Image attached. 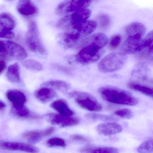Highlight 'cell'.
Returning a JSON list of instances; mask_svg holds the SVG:
<instances>
[{
  "mask_svg": "<svg viewBox=\"0 0 153 153\" xmlns=\"http://www.w3.org/2000/svg\"><path fill=\"white\" fill-rule=\"evenodd\" d=\"M97 27V23L95 21L86 20L61 35L60 42L66 48H71L75 46L81 39L93 33Z\"/></svg>",
  "mask_w": 153,
  "mask_h": 153,
  "instance_id": "cell-1",
  "label": "cell"
},
{
  "mask_svg": "<svg viewBox=\"0 0 153 153\" xmlns=\"http://www.w3.org/2000/svg\"><path fill=\"white\" fill-rule=\"evenodd\" d=\"M82 50L76 55L77 61L82 65L91 64L98 60L103 53L104 46L102 45L85 39L80 44Z\"/></svg>",
  "mask_w": 153,
  "mask_h": 153,
  "instance_id": "cell-2",
  "label": "cell"
},
{
  "mask_svg": "<svg viewBox=\"0 0 153 153\" xmlns=\"http://www.w3.org/2000/svg\"><path fill=\"white\" fill-rule=\"evenodd\" d=\"M99 94L106 102L112 103L127 105H135L138 103L137 98L130 93L120 88L105 87L100 88Z\"/></svg>",
  "mask_w": 153,
  "mask_h": 153,
  "instance_id": "cell-3",
  "label": "cell"
},
{
  "mask_svg": "<svg viewBox=\"0 0 153 153\" xmlns=\"http://www.w3.org/2000/svg\"><path fill=\"white\" fill-rule=\"evenodd\" d=\"M25 42L27 46L31 51L42 55H47V50L42 42L38 26L33 21L30 22L28 25Z\"/></svg>",
  "mask_w": 153,
  "mask_h": 153,
  "instance_id": "cell-4",
  "label": "cell"
},
{
  "mask_svg": "<svg viewBox=\"0 0 153 153\" xmlns=\"http://www.w3.org/2000/svg\"><path fill=\"white\" fill-rule=\"evenodd\" d=\"M127 57L123 53H110L98 63L99 70L103 73H110L121 68L125 64Z\"/></svg>",
  "mask_w": 153,
  "mask_h": 153,
  "instance_id": "cell-5",
  "label": "cell"
},
{
  "mask_svg": "<svg viewBox=\"0 0 153 153\" xmlns=\"http://www.w3.org/2000/svg\"><path fill=\"white\" fill-rule=\"evenodd\" d=\"M91 14V10L88 9H85L75 11L60 19L57 22L56 26L59 29L69 30L87 20Z\"/></svg>",
  "mask_w": 153,
  "mask_h": 153,
  "instance_id": "cell-6",
  "label": "cell"
},
{
  "mask_svg": "<svg viewBox=\"0 0 153 153\" xmlns=\"http://www.w3.org/2000/svg\"><path fill=\"white\" fill-rule=\"evenodd\" d=\"M92 0H65L60 3L55 12L59 16H62L81 10L90 6Z\"/></svg>",
  "mask_w": 153,
  "mask_h": 153,
  "instance_id": "cell-7",
  "label": "cell"
},
{
  "mask_svg": "<svg viewBox=\"0 0 153 153\" xmlns=\"http://www.w3.org/2000/svg\"><path fill=\"white\" fill-rule=\"evenodd\" d=\"M71 95L76 97V102L83 109L90 111H99L102 109V105L93 96L88 94L73 92Z\"/></svg>",
  "mask_w": 153,
  "mask_h": 153,
  "instance_id": "cell-8",
  "label": "cell"
},
{
  "mask_svg": "<svg viewBox=\"0 0 153 153\" xmlns=\"http://www.w3.org/2000/svg\"><path fill=\"white\" fill-rule=\"evenodd\" d=\"M142 37L139 35L128 36L121 47L123 53L131 54L141 51L143 48Z\"/></svg>",
  "mask_w": 153,
  "mask_h": 153,
  "instance_id": "cell-9",
  "label": "cell"
},
{
  "mask_svg": "<svg viewBox=\"0 0 153 153\" xmlns=\"http://www.w3.org/2000/svg\"><path fill=\"white\" fill-rule=\"evenodd\" d=\"M3 42L7 57L21 60L25 59L27 57V53L25 50L18 44L9 41Z\"/></svg>",
  "mask_w": 153,
  "mask_h": 153,
  "instance_id": "cell-10",
  "label": "cell"
},
{
  "mask_svg": "<svg viewBox=\"0 0 153 153\" xmlns=\"http://www.w3.org/2000/svg\"><path fill=\"white\" fill-rule=\"evenodd\" d=\"M54 131L55 128L53 127H49L44 129L29 131L24 132L22 137L30 143L36 144L43 138L52 134Z\"/></svg>",
  "mask_w": 153,
  "mask_h": 153,
  "instance_id": "cell-11",
  "label": "cell"
},
{
  "mask_svg": "<svg viewBox=\"0 0 153 153\" xmlns=\"http://www.w3.org/2000/svg\"><path fill=\"white\" fill-rule=\"evenodd\" d=\"M0 148L11 151H20L28 153H37L39 149L32 145L17 142L4 141L0 143Z\"/></svg>",
  "mask_w": 153,
  "mask_h": 153,
  "instance_id": "cell-12",
  "label": "cell"
},
{
  "mask_svg": "<svg viewBox=\"0 0 153 153\" xmlns=\"http://www.w3.org/2000/svg\"><path fill=\"white\" fill-rule=\"evenodd\" d=\"M48 120L52 124L61 127L75 126L79 123V120L77 118L61 114H50Z\"/></svg>",
  "mask_w": 153,
  "mask_h": 153,
  "instance_id": "cell-13",
  "label": "cell"
},
{
  "mask_svg": "<svg viewBox=\"0 0 153 153\" xmlns=\"http://www.w3.org/2000/svg\"><path fill=\"white\" fill-rule=\"evenodd\" d=\"M17 10L20 15L25 16H34L38 12V8L31 0H19Z\"/></svg>",
  "mask_w": 153,
  "mask_h": 153,
  "instance_id": "cell-14",
  "label": "cell"
},
{
  "mask_svg": "<svg viewBox=\"0 0 153 153\" xmlns=\"http://www.w3.org/2000/svg\"><path fill=\"white\" fill-rule=\"evenodd\" d=\"M96 129L97 132L101 135L111 136L121 132L123 127L116 123H105L98 125Z\"/></svg>",
  "mask_w": 153,
  "mask_h": 153,
  "instance_id": "cell-15",
  "label": "cell"
},
{
  "mask_svg": "<svg viewBox=\"0 0 153 153\" xmlns=\"http://www.w3.org/2000/svg\"><path fill=\"white\" fill-rule=\"evenodd\" d=\"M8 100L11 102L13 106L25 105L27 101L25 95L22 91L17 89H10L6 93Z\"/></svg>",
  "mask_w": 153,
  "mask_h": 153,
  "instance_id": "cell-16",
  "label": "cell"
},
{
  "mask_svg": "<svg viewBox=\"0 0 153 153\" xmlns=\"http://www.w3.org/2000/svg\"><path fill=\"white\" fill-rule=\"evenodd\" d=\"M35 96L41 102L46 103L54 99L57 94L52 88L45 86L36 90L35 92Z\"/></svg>",
  "mask_w": 153,
  "mask_h": 153,
  "instance_id": "cell-17",
  "label": "cell"
},
{
  "mask_svg": "<svg viewBox=\"0 0 153 153\" xmlns=\"http://www.w3.org/2000/svg\"><path fill=\"white\" fill-rule=\"evenodd\" d=\"M16 21L10 14L7 13L0 14V30L11 31L16 27Z\"/></svg>",
  "mask_w": 153,
  "mask_h": 153,
  "instance_id": "cell-18",
  "label": "cell"
},
{
  "mask_svg": "<svg viewBox=\"0 0 153 153\" xmlns=\"http://www.w3.org/2000/svg\"><path fill=\"white\" fill-rule=\"evenodd\" d=\"M51 106L60 114L62 115L71 116L74 114V112L69 108L67 103L62 99L54 101L51 104Z\"/></svg>",
  "mask_w": 153,
  "mask_h": 153,
  "instance_id": "cell-19",
  "label": "cell"
},
{
  "mask_svg": "<svg viewBox=\"0 0 153 153\" xmlns=\"http://www.w3.org/2000/svg\"><path fill=\"white\" fill-rule=\"evenodd\" d=\"M6 76L8 80L13 84H18L20 82V68L17 63L9 66Z\"/></svg>",
  "mask_w": 153,
  "mask_h": 153,
  "instance_id": "cell-20",
  "label": "cell"
},
{
  "mask_svg": "<svg viewBox=\"0 0 153 153\" xmlns=\"http://www.w3.org/2000/svg\"><path fill=\"white\" fill-rule=\"evenodd\" d=\"M145 26L139 22H134L128 25L125 28V33L128 36L139 35L143 36L146 33Z\"/></svg>",
  "mask_w": 153,
  "mask_h": 153,
  "instance_id": "cell-21",
  "label": "cell"
},
{
  "mask_svg": "<svg viewBox=\"0 0 153 153\" xmlns=\"http://www.w3.org/2000/svg\"><path fill=\"white\" fill-rule=\"evenodd\" d=\"M148 67L145 64H140L133 71V77L140 81H147L148 79Z\"/></svg>",
  "mask_w": 153,
  "mask_h": 153,
  "instance_id": "cell-22",
  "label": "cell"
},
{
  "mask_svg": "<svg viewBox=\"0 0 153 153\" xmlns=\"http://www.w3.org/2000/svg\"><path fill=\"white\" fill-rule=\"evenodd\" d=\"M44 85L51 88H54L62 92H66L70 88V86L68 83L59 80H53L45 82Z\"/></svg>",
  "mask_w": 153,
  "mask_h": 153,
  "instance_id": "cell-23",
  "label": "cell"
},
{
  "mask_svg": "<svg viewBox=\"0 0 153 153\" xmlns=\"http://www.w3.org/2000/svg\"><path fill=\"white\" fill-rule=\"evenodd\" d=\"M82 152L85 153H116L119 152V150L115 148L111 147H86L82 149Z\"/></svg>",
  "mask_w": 153,
  "mask_h": 153,
  "instance_id": "cell-24",
  "label": "cell"
},
{
  "mask_svg": "<svg viewBox=\"0 0 153 153\" xmlns=\"http://www.w3.org/2000/svg\"><path fill=\"white\" fill-rule=\"evenodd\" d=\"M128 86L132 90L140 92L148 96L153 97V89L149 87L133 82L129 83Z\"/></svg>",
  "mask_w": 153,
  "mask_h": 153,
  "instance_id": "cell-25",
  "label": "cell"
},
{
  "mask_svg": "<svg viewBox=\"0 0 153 153\" xmlns=\"http://www.w3.org/2000/svg\"><path fill=\"white\" fill-rule=\"evenodd\" d=\"M13 114L19 118H28L31 116V113L29 109L25 105L21 106H13L11 110Z\"/></svg>",
  "mask_w": 153,
  "mask_h": 153,
  "instance_id": "cell-26",
  "label": "cell"
},
{
  "mask_svg": "<svg viewBox=\"0 0 153 153\" xmlns=\"http://www.w3.org/2000/svg\"><path fill=\"white\" fill-rule=\"evenodd\" d=\"M24 67L27 69L34 71H41L43 69V65L39 62L35 60L29 59L23 62Z\"/></svg>",
  "mask_w": 153,
  "mask_h": 153,
  "instance_id": "cell-27",
  "label": "cell"
},
{
  "mask_svg": "<svg viewBox=\"0 0 153 153\" xmlns=\"http://www.w3.org/2000/svg\"><path fill=\"white\" fill-rule=\"evenodd\" d=\"M97 19L100 28L102 30H106L110 27L111 20L110 17L108 15L101 14L97 17Z\"/></svg>",
  "mask_w": 153,
  "mask_h": 153,
  "instance_id": "cell-28",
  "label": "cell"
},
{
  "mask_svg": "<svg viewBox=\"0 0 153 153\" xmlns=\"http://www.w3.org/2000/svg\"><path fill=\"white\" fill-rule=\"evenodd\" d=\"M137 150L139 153H152L153 152V139H149L142 143L139 146Z\"/></svg>",
  "mask_w": 153,
  "mask_h": 153,
  "instance_id": "cell-29",
  "label": "cell"
},
{
  "mask_svg": "<svg viewBox=\"0 0 153 153\" xmlns=\"http://www.w3.org/2000/svg\"><path fill=\"white\" fill-rule=\"evenodd\" d=\"M47 144L50 147H65L66 146L65 140L59 137H53L47 141Z\"/></svg>",
  "mask_w": 153,
  "mask_h": 153,
  "instance_id": "cell-30",
  "label": "cell"
},
{
  "mask_svg": "<svg viewBox=\"0 0 153 153\" xmlns=\"http://www.w3.org/2000/svg\"><path fill=\"white\" fill-rule=\"evenodd\" d=\"M89 119L94 120L98 121H113L116 120V119L111 116L104 114H89L86 115Z\"/></svg>",
  "mask_w": 153,
  "mask_h": 153,
  "instance_id": "cell-31",
  "label": "cell"
},
{
  "mask_svg": "<svg viewBox=\"0 0 153 153\" xmlns=\"http://www.w3.org/2000/svg\"><path fill=\"white\" fill-rule=\"evenodd\" d=\"M115 115L125 119H130L133 116L132 111L129 109H122L117 110L114 112Z\"/></svg>",
  "mask_w": 153,
  "mask_h": 153,
  "instance_id": "cell-32",
  "label": "cell"
},
{
  "mask_svg": "<svg viewBox=\"0 0 153 153\" xmlns=\"http://www.w3.org/2000/svg\"><path fill=\"white\" fill-rule=\"evenodd\" d=\"M121 36L120 35H115L112 36L109 42V46L113 50L118 48L121 42Z\"/></svg>",
  "mask_w": 153,
  "mask_h": 153,
  "instance_id": "cell-33",
  "label": "cell"
},
{
  "mask_svg": "<svg viewBox=\"0 0 153 153\" xmlns=\"http://www.w3.org/2000/svg\"><path fill=\"white\" fill-rule=\"evenodd\" d=\"M71 139L79 142H84V143H88L90 142V140L89 139L82 135H78V134H74L71 137Z\"/></svg>",
  "mask_w": 153,
  "mask_h": 153,
  "instance_id": "cell-34",
  "label": "cell"
},
{
  "mask_svg": "<svg viewBox=\"0 0 153 153\" xmlns=\"http://www.w3.org/2000/svg\"><path fill=\"white\" fill-rule=\"evenodd\" d=\"M15 36V34L11 31H1L0 30V38L11 39Z\"/></svg>",
  "mask_w": 153,
  "mask_h": 153,
  "instance_id": "cell-35",
  "label": "cell"
},
{
  "mask_svg": "<svg viewBox=\"0 0 153 153\" xmlns=\"http://www.w3.org/2000/svg\"><path fill=\"white\" fill-rule=\"evenodd\" d=\"M54 67L56 69H57L58 70L62 71V72H64V73H66V74H70L71 73V70L68 67L59 65V64H56L54 66Z\"/></svg>",
  "mask_w": 153,
  "mask_h": 153,
  "instance_id": "cell-36",
  "label": "cell"
},
{
  "mask_svg": "<svg viewBox=\"0 0 153 153\" xmlns=\"http://www.w3.org/2000/svg\"><path fill=\"white\" fill-rule=\"evenodd\" d=\"M0 57L1 58L7 57L6 51H5L4 42L1 41H0Z\"/></svg>",
  "mask_w": 153,
  "mask_h": 153,
  "instance_id": "cell-37",
  "label": "cell"
},
{
  "mask_svg": "<svg viewBox=\"0 0 153 153\" xmlns=\"http://www.w3.org/2000/svg\"><path fill=\"white\" fill-rule=\"evenodd\" d=\"M6 67V64L4 61L0 60V75L4 72Z\"/></svg>",
  "mask_w": 153,
  "mask_h": 153,
  "instance_id": "cell-38",
  "label": "cell"
},
{
  "mask_svg": "<svg viewBox=\"0 0 153 153\" xmlns=\"http://www.w3.org/2000/svg\"><path fill=\"white\" fill-rule=\"evenodd\" d=\"M6 104L3 101L0 100V110H4L6 107Z\"/></svg>",
  "mask_w": 153,
  "mask_h": 153,
  "instance_id": "cell-39",
  "label": "cell"
},
{
  "mask_svg": "<svg viewBox=\"0 0 153 153\" xmlns=\"http://www.w3.org/2000/svg\"><path fill=\"white\" fill-rule=\"evenodd\" d=\"M7 1H13V0H7Z\"/></svg>",
  "mask_w": 153,
  "mask_h": 153,
  "instance_id": "cell-40",
  "label": "cell"
}]
</instances>
